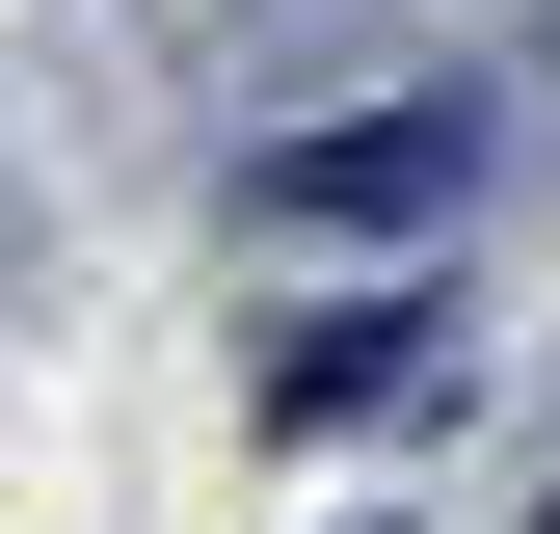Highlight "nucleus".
<instances>
[{"label": "nucleus", "mask_w": 560, "mask_h": 534, "mask_svg": "<svg viewBox=\"0 0 560 534\" xmlns=\"http://www.w3.org/2000/svg\"><path fill=\"white\" fill-rule=\"evenodd\" d=\"M480 161L454 107H400V134H320V161H267V214H428V187Z\"/></svg>", "instance_id": "f257e3e1"}, {"label": "nucleus", "mask_w": 560, "mask_h": 534, "mask_svg": "<svg viewBox=\"0 0 560 534\" xmlns=\"http://www.w3.org/2000/svg\"><path fill=\"white\" fill-rule=\"evenodd\" d=\"M400 321H428V294H374V321H320V348H267V400H294V428H347V400H400V374H428Z\"/></svg>", "instance_id": "f03ea898"}]
</instances>
